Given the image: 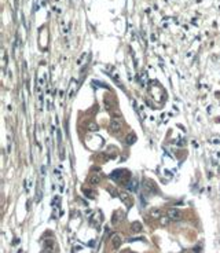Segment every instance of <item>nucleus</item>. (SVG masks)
<instances>
[{"label": "nucleus", "mask_w": 220, "mask_h": 253, "mask_svg": "<svg viewBox=\"0 0 220 253\" xmlns=\"http://www.w3.org/2000/svg\"><path fill=\"white\" fill-rule=\"evenodd\" d=\"M135 140H136V135L135 134H129L128 136H127V139H125L127 145H129V146H131L132 143H135Z\"/></svg>", "instance_id": "nucleus-13"}, {"label": "nucleus", "mask_w": 220, "mask_h": 253, "mask_svg": "<svg viewBox=\"0 0 220 253\" xmlns=\"http://www.w3.org/2000/svg\"><path fill=\"white\" fill-rule=\"evenodd\" d=\"M143 230V226L140 224L139 221H133V223H131V231L132 233H140Z\"/></svg>", "instance_id": "nucleus-10"}, {"label": "nucleus", "mask_w": 220, "mask_h": 253, "mask_svg": "<svg viewBox=\"0 0 220 253\" xmlns=\"http://www.w3.org/2000/svg\"><path fill=\"white\" fill-rule=\"evenodd\" d=\"M121 126H123V121H121L120 119L114 117V119L110 120V124H109V132H112V134H117V132H120L121 131Z\"/></svg>", "instance_id": "nucleus-2"}, {"label": "nucleus", "mask_w": 220, "mask_h": 253, "mask_svg": "<svg viewBox=\"0 0 220 253\" xmlns=\"http://www.w3.org/2000/svg\"><path fill=\"white\" fill-rule=\"evenodd\" d=\"M44 246H45L48 250H51L52 246H54V241H51V239H45V241H44Z\"/></svg>", "instance_id": "nucleus-17"}, {"label": "nucleus", "mask_w": 220, "mask_h": 253, "mask_svg": "<svg viewBox=\"0 0 220 253\" xmlns=\"http://www.w3.org/2000/svg\"><path fill=\"white\" fill-rule=\"evenodd\" d=\"M121 253H131V250H124V252H121Z\"/></svg>", "instance_id": "nucleus-23"}, {"label": "nucleus", "mask_w": 220, "mask_h": 253, "mask_svg": "<svg viewBox=\"0 0 220 253\" xmlns=\"http://www.w3.org/2000/svg\"><path fill=\"white\" fill-rule=\"evenodd\" d=\"M183 253H194L193 250H183Z\"/></svg>", "instance_id": "nucleus-21"}, {"label": "nucleus", "mask_w": 220, "mask_h": 253, "mask_svg": "<svg viewBox=\"0 0 220 253\" xmlns=\"http://www.w3.org/2000/svg\"><path fill=\"white\" fill-rule=\"evenodd\" d=\"M65 158V154H63V149L61 147V160H63Z\"/></svg>", "instance_id": "nucleus-20"}, {"label": "nucleus", "mask_w": 220, "mask_h": 253, "mask_svg": "<svg viewBox=\"0 0 220 253\" xmlns=\"http://www.w3.org/2000/svg\"><path fill=\"white\" fill-rule=\"evenodd\" d=\"M87 182L91 184V186H95V184H99L100 182V176L98 173H91L87 178Z\"/></svg>", "instance_id": "nucleus-8"}, {"label": "nucleus", "mask_w": 220, "mask_h": 253, "mask_svg": "<svg viewBox=\"0 0 220 253\" xmlns=\"http://www.w3.org/2000/svg\"><path fill=\"white\" fill-rule=\"evenodd\" d=\"M167 216H168L172 221H180L182 218H183V213H182L179 209H176V208H169V209L167 210Z\"/></svg>", "instance_id": "nucleus-3"}, {"label": "nucleus", "mask_w": 220, "mask_h": 253, "mask_svg": "<svg viewBox=\"0 0 220 253\" xmlns=\"http://www.w3.org/2000/svg\"><path fill=\"white\" fill-rule=\"evenodd\" d=\"M150 216H151L153 219H161L162 218V212H161V209H151L150 210Z\"/></svg>", "instance_id": "nucleus-11"}, {"label": "nucleus", "mask_w": 220, "mask_h": 253, "mask_svg": "<svg viewBox=\"0 0 220 253\" xmlns=\"http://www.w3.org/2000/svg\"><path fill=\"white\" fill-rule=\"evenodd\" d=\"M83 191H84V194H85V195H87L88 198H91V200H94V198L96 197L95 194H94V193H95V191H92V190H87V189H84V190H83Z\"/></svg>", "instance_id": "nucleus-15"}, {"label": "nucleus", "mask_w": 220, "mask_h": 253, "mask_svg": "<svg viewBox=\"0 0 220 253\" xmlns=\"http://www.w3.org/2000/svg\"><path fill=\"white\" fill-rule=\"evenodd\" d=\"M127 186H128L129 190H132V191H136V190H138V182H136L135 179H133V180H129V183L127 184Z\"/></svg>", "instance_id": "nucleus-14"}, {"label": "nucleus", "mask_w": 220, "mask_h": 253, "mask_svg": "<svg viewBox=\"0 0 220 253\" xmlns=\"http://www.w3.org/2000/svg\"><path fill=\"white\" fill-rule=\"evenodd\" d=\"M89 221H91L92 226H99L100 221H102V213H100V212H95V213L91 216Z\"/></svg>", "instance_id": "nucleus-9"}, {"label": "nucleus", "mask_w": 220, "mask_h": 253, "mask_svg": "<svg viewBox=\"0 0 220 253\" xmlns=\"http://www.w3.org/2000/svg\"><path fill=\"white\" fill-rule=\"evenodd\" d=\"M169 221H171V219H169L168 216H162V218L160 219L161 226H168V224H169Z\"/></svg>", "instance_id": "nucleus-16"}, {"label": "nucleus", "mask_w": 220, "mask_h": 253, "mask_svg": "<svg viewBox=\"0 0 220 253\" xmlns=\"http://www.w3.org/2000/svg\"><path fill=\"white\" fill-rule=\"evenodd\" d=\"M41 253H51V252H50V250L47 249V250H43V252H41Z\"/></svg>", "instance_id": "nucleus-22"}, {"label": "nucleus", "mask_w": 220, "mask_h": 253, "mask_svg": "<svg viewBox=\"0 0 220 253\" xmlns=\"http://www.w3.org/2000/svg\"><path fill=\"white\" fill-rule=\"evenodd\" d=\"M143 187H144V190L149 191L150 194H158L160 193V190L157 189V186L154 184V182L149 180V179H144L143 180Z\"/></svg>", "instance_id": "nucleus-4"}, {"label": "nucleus", "mask_w": 220, "mask_h": 253, "mask_svg": "<svg viewBox=\"0 0 220 253\" xmlns=\"http://www.w3.org/2000/svg\"><path fill=\"white\" fill-rule=\"evenodd\" d=\"M87 129L88 131H92V132H95V131L99 129V126H98V124L94 123V121H91V123L87 124Z\"/></svg>", "instance_id": "nucleus-12"}, {"label": "nucleus", "mask_w": 220, "mask_h": 253, "mask_svg": "<svg viewBox=\"0 0 220 253\" xmlns=\"http://www.w3.org/2000/svg\"><path fill=\"white\" fill-rule=\"evenodd\" d=\"M131 253H133V252H131Z\"/></svg>", "instance_id": "nucleus-24"}, {"label": "nucleus", "mask_w": 220, "mask_h": 253, "mask_svg": "<svg viewBox=\"0 0 220 253\" xmlns=\"http://www.w3.org/2000/svg\"><path fill=\"white\" fill-rule=\"evenodd\" d=\"M121 242H123V238H121L120 234H113V237L110 238V244L114 249H118L121 246Z\"/></svg>", "instance_id": "nucleus-7"}, {"label": "nucleus", "mask_w": 220, "mask_h": 253, "mask_svg": "<svg viewBox=\"0 0 220 253\" xmlns=\"http://www.w3.org/2000/svg\"><path fill=\"white\" fill-rule=\"evenodd\" d=\"M125 219V213L124 212H121V210H116L114 213H113L112 216V224L113 226H118L121 224V221Z\"/></svg>", "instance_id": "nucleus-6"}, {"label": "nucleus", "mask_w": 220, "mask_h": 253, "mask_svg": "<svg viewBox=\"0 0 220 253\" xmlns=\"http://www.w3.org/2000/svg\"><path fill=\"white\" fill-rule=\"evenodd\" d=\"M118 197H120V200L125 204V206L127 208H132V205H133V202H132V198L129 197V194L127 193V191H118Z\"/></svg>", "instance_id": "nucleus-5"}, {"label": "nucleus", "mask_w": 220, "mask_h": 253, "mask_svg": "<svg viewBox=\"0 0 220 253\" xmlns=\"http://www.w3.org/2000/svg\"><path fill=\"white\" fill-rule=\"evenodd\" d=\"M201 250H202V249H201L200 245H197V246H194V248H193V252H194V253H201Z\"/></svg>", "instance_id": "nucleus-19"}, {"label": "nucleus", "mask_w": 220, "mask_h": 253, "mask_svg": "<svg viewBox=\"0 0 220 253\" xmlns=\"http://www.w3.org/2000/svg\"><path fill=\"white\" fill-rule=\"evenodd\" d=\"M107 191H109V194H112L113 197L116 195V189H114V187H110V186H109V187H107Z\"/></svg>", "instance_id": "nucleus-18"}, {"label": "nucleus", "mask_w": 220, "mask_h": 253, "mask_svg": "<svg viewBox=\"0 0 220 253\" xmlns=\"http://www.w3.org/2000/svg\"><path fill=\"white\" fill-rule=\"evenodd\" d=\"M129 172L127 169H116L110 175V178L113 180H120V183H124V184H128L129 182Z\"/></svg>", "instance_id": "nucleus-1"}]
</instances>
